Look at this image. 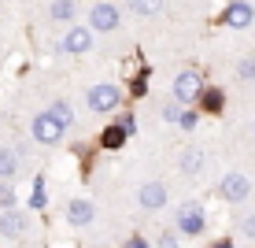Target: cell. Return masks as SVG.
Returning a JSON list of instances; mask_svg holds the SVG:
<instances>
[{"label": "cell", "instance_id": "obj_28", "mask_svg": "<svg viewBox=\"0 0 255 248\" xmlns=\"http://www.w3.org/2000/svg\"><path fill=\"white\" fill-rule=\"evenodd\" d=\"M226 4H230V0H226Z\"/></svg>", "mask_w": 255, "mask_h": 248}, {"label": "cell", "instance_id": "obj_2", "mask_svg": "<svg viewBox=\"0 0 255 248\" xmlns=\"http://www.w3.org/2000/svg\"><path fill=\"white\" fill-rule=\"evenodd\" d=\"M178 230L185 237H200L207 230V215H204V208H200L196 200H185L178 208Z\"/></svg>", "mask_w": 255, "mask_h": 248}, {"label": "cell", "instance_id": "obj_8", "mask_svg": "<svg viewBox=\"0 0 255 248\" xmlns=\"http://www.w3.org/2000/svg\"><path fill=\"white\" fill-rule=\"evenodd\" d=\"M222 22L230 26V30H248V26L255 22V7L244 4V0H230V7H226Z\"/></svg>", "mask_w": 255, "mask_h": 248}, {"label": "cell", "instance_id": "obj_22", "mask_svg": "<svg viewBox=\"0 0 255 248\" xmlns=\"http://www.w3.org/2000/svg\"><path fill=\"white\" fill-rule=\"evenodd\" d=\"M0 208H15V189H11V185L0 189Z\"/></svg>", "mask_w": 255, "mask_h": 248}, {"label": "cell", "instance_id": "obj_5", "mask_svg": "<svg viewBox=\"0 0 255 248\" xmlns=\"http://www.w3.org/2000/svg\"><path fill=\"white\" fill-rule=\"evenodd\" d=\"M119 22H122V15H119V7L111 4V0H100V4H93V11H89V26H93V30L111 33V30H119Z\"/></svg>", "mask_w": 255, "mask_h": 248}, {"label": "cell", "instance_id": "obj_9", "mask_svg": "<svg viewBox=\"0 0 255 248\" xmlns=\"http://www.w3.org/2000/svg\"><path fill=\"white\" fill-rule=\"evenodd\" d=\"M137 200H140V208H144V211H159L170 197H166V185L163 182H144L137 189Z\"/></svg>", "mask_w": 255, "mask_h": 248}, {"label": "cell", "instance_id": "obj_23", "mask_svg": "<svg viewBox=\"0 0 255 248\" xmlns=\"http://www.w3.org/2000/svg\"><path fill=\"white\" fill-rule=\"evenodd\" d=\"M178 126H181V130H196V111H181Z\"/></svg>", "mask_w": 255, "mask_h": 248}, {"label": "cell", "instance_id": "obj_14", "mask_svg": "<svg viewBox=\"0 0 255 248\" xmlns=\"http://www.w3.org/2000/svg\"><path fill=\"white\" fill-rule=\"evenodd\" d=\"M15 174H19V152L0 148V178H15Z\"/></svg>", "mask_w": 255, "mask_h": 248}, {"label": "cell", "instance_id": "obj_25", "mask_svg": "<svg viewBox=\"0 0 255 248\" xmlns=\"http://www.w3.org/2000/svg\"><path fill=\"white\" fill-rule=\"evenodd\" d=\"M241 78H255V63H252V59H244V63H241Z\"/></svg>", "mask_w": 255, "mask_h": 248}, {"label": "cell", "instance_id": "obj_17", "mask_svg": "<svg viewBox=\"0 0 255 248\" xmlns=\"http://www.w3.org/2000/svg\"><path fill=\"white\" fill-rule=\"evenodd\" d=\"M129 7L137 15H155V11H163V0H129Z\"/></svg>", "mask_w": 255, "mask_h": 248}, {"label": "cell", "instance_id": "obj_13", "mask_svg": "<svg viewBox=\"0 0 255 248\" xmlns=\"http://www.w3.org/2000/svg\"><path fill=\"white\" fill-rule=\"evenodd\" d=\"M204 163H207V159H204L200 148H185V152H181V171H185V174H200Z\"/></svg>", "mask_w": 255, "mask_h": 248}, {"label": "cell", "instance_id": "obj_1", "mask_svg": "<svg viewBox=\"0 0 255 248\" xmlns=\"http://www.w3.org/2000/svg\"><path fill=\"white\" fill-rule=\"evenodd\" d=\"M30 130H33V141H37V145H59L63 134H67V126H63L52 111H41L37 119H33Z\"/></svg>", "mask_w": 255, "mask_h": 248}, {"label": "cell", "instance_id": "obj_11", "mask_svg": "<svg viewBox=\"0 0 255 248\" xmlns=\"http://www.w3.org/2000/svg\"><path fill=\"white\" fill-rule=\"evenodd\" d=\"M93 215H96L93 200H82V197H78V200L67 204V223H70V226H89Z\"/></svg>", "mask_w": 255, "mask_h": 248}, {"label": "cell", "instance_id": "obj_26", "mask_svg": "<svg viewBox=\"0 0 255 248\" xmlns=\"http://www.w3.org/2000/svg\"><path fill=\"white\" fill-rule=\"evenodd\" d=\"M122 126H126L129 134H133V130H137V119H133V115H122Z\"/></svg>", "mask_w": 255, "mask_h": 248}, {"label": "cell", "instance_id": "obj_16", "mask_svg": "<svg viewBox=\"0 0 255 248\" xmlns=\"http://www.w3.org/2000/svg\"><path fill=\"white\" fill-rule=\"evenodd\" d=\"M74 11H78V7H74V0H56L48 15H52L56 22H70V19H74Z\"/></svg>", "mask_w": 255, "mask_h": 248}, {"label": "cell", "instance_id": "obj_15", "mask_svg": "<svg viewBox=\"0 0 255 248\" xmlns=\"http://www.w3.org/2000/svg\"><path fill=\"white\" fill-rule=\"evenodd\" d=\"M200 108L211 111V115H218V111H222V89H204V93H200Z\"/></svg>", "mask_w": 255, "mask_h": 248}, {"label": "cell", "instance_id": "obj_12", "mask_svg": "<svg viewBox=\"0 0 255 248\" xmlns=\"http://www.w3.org/2000/svg\"><path fill=\"white\" fill-rule=\"evenodd\" d=\"M126 137H129V130L122 126V122H115V126H108V130L100 134V145L115 152V148H122V145H126Z\"/></svg>", "mask_w": 255, "mask_h": 248}, {"label": "cell", "instance_id": "obj_10", "mask_svg": "<svg viewBox=\"0 0 255 248\" xmlns=\"http://www.w3.org/2000/svg\"><path fill=\"white\" fill-rule=\"evenodd\" d=\"M93 48V26H74V30H67L63 37V52L70 56H82V52Z\"/></svg>", "mask_w": 255, "mask_h": 248}, {"label": "cell", "instance_id": "obj_20", "mask_svg": "<svg viewBox=\"0 0 255 248\" xmlns=\"http://www.w3.org/2000/svg\"><path fill=\"white\" fill-rule=\"evenodd\" d=\"M159 115H163V122H178L181 119V104H163Z\"/></svg>", "mask_w": 255, "mask_h": 248}, {"label": "cell", "instance_id": "obj_29", "mask_svg": "<svg viewBox=\"0 0 255 248\" xmlns=\"http://www.w3.org/2000/svg\"><path fill=\"white\" fill-rule=\"evenodd\" d=\"M252 82H255V78H252Z\"/></svg>", "mask_w": 255, "mask_h": 248}, {"label": "cell", "instance_id": "obj_27", "mask_svg": "<svg viewBox=\"0 0 255 248\" xmlns=\"http://www.w3.org/2000/svg\"><path fill=\"white\" fill-rule=\"evenodd\" d=\"M129 89H133L137 96H144V93H148V85H144V82H140V78H137V82H133V85H129Z\"/></svg>", "mask_w": 255, "mask_h": 248}, {"label": "cell", "instance_id": "obj_6", "mask_svg": "<svg viewBox=\"0 0 255 248\" xmlns=\"http://www.w3.org/2000/svg\"><path fill=\"white\" fill-rule=\"evenodd\" d=\"M218 189H222V200H230V204H244L248 200V193H252V182L244 178L241 171H230L222 178V185H218Z\"/></svg>", "mask_w": 255, "mask_h": 248}, {"label": "cell", "instance_id": "obj_24", "mask_svg": "<svg viewBox=\"0 0 255 248\" xmlns=\"http://www.w3.org/2000/svg\"><path fill=\"white\" fill-rule=\"evenodd\" d=\"M174 245H178V234H163L159 237V248H174Z\"/></svg>", "mask_w": 255, "mask_h": 248}, {"label": "cell", "instance_id": "obj_19", "mask_svg": "<svg viewBox=\"0 0 255 248\" xmlns=\"http://www.w3.org/2000/svg\"><path fill=\"white\" fill-rule=\"evenodd\" d=\"M45 204H48V197H45V178H37V182H33V193H30V208H45Z\"/></svg>", "mask_w": 255, "mask_h": 248}, {"label": "cell", "instance_id": "obj_21", "mask_svg": "<svg viewBox=\"0 0 255 248\" xmlns=\"http://www.w3.org/2000/svg\"><path fill=\"white\" fill-rule=\"evenodd\" d=\"M241 237H244V241H255V215L241 223Z\"/></svg>", "mask_w": 255, "mask_h": 248}, {"label": "cell", "instance_id": "obj_4", "mask_svg": "<svg viewBox=\"0 0 255 248\" xmlns=\"http://www.w3.org/2000/svg\"><path fill=\"white\" fill-rule=\"evenodd\" d=\"M200 93H204V78H200L196 70H181V74L174 78V100L178 104L200 100Z\"/></svg>", "mask_w": 255, "mask_h": 248}, {"label": "cell", "instance_id": "obj_18", "mask_svg": "<svg viewBox=\"0 0 255 248\" xmlns=\"http://www.w3.org/2000/svg\"><path fill=\"white\" fill-rule=\"evenodd\" d=\"M48 111L56 115V119L63 122V126H70V122H74V111H70V104H67V100H56V104H52Z\"/></svg>", "mask_w": 255, "mask_h": 248}, {"label": "cell", "instance_id": "obj_30", "mask_svg": "<svg viewBox=\"0 0 255 248\" xmlns=\"http://www.w3.org/2000/svg\"><path fill=\"white\" fill-rule=\"evenodd\" d=\"M252 130H255V126H252Z\"/></svg>", "mask_w": 255, "mask_h": 248}, {"label": "cell", "instance_id": "obj_3", "mask_svg": "<svg viewBox=\"0 0 255 248\" xmlns=\"http://www.w3.org/2000/svg\"><path fill=\"white\" fill-rule=\"evenodd\" d=\"M85 100H89V108H93L96 115H108V111H115V108H119L122 89H119V85H111V82H96Z\"/></svg>", "mask_w": 255, "mask_h": 248}, {"label": "cell", "instance_id": "obj_7", "mask_svg": "<svg viewBox=\"0 0 255 248\" xmlns=\"http://www.w3.org/2000/svg\"><path fill=\"white\" fill-rule=\"evenodd\" d=\"M26 230H30V223H26L22 211H15V208H0V237H7V241H19Z\"/></svg>", "mask_w": 255, "mask_h": 248}]
</instances>
